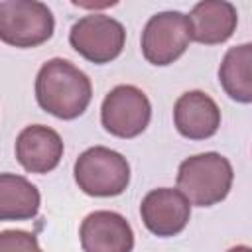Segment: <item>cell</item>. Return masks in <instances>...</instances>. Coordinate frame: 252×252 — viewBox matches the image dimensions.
Segmentation results:
<instances>
[{
	"mask_svg": "<svg viewBox=\"0 0 252 252\" xmlns=\"http://www.w3.org/2000/svg\"><path fill=\"white\" fill-rule=\"evenodd\" d=\"M93 98V85L87 73L71 61L53 57L45 61L35 77V100L41 110L61 120L79 118Z\"/></svg>",
	"mask_w": 252,
	"mask_h": 252,
	"instance_id": "cell-1",
	"label": "cell"
},
{
	"mask_svg": "<svg viewBox=\"0 0 252 252\" xmlns=\"http://www.w3.org/2000/svg\"><path fill=\"white\" fill-rule=\"evenodd\" d=\"M234 171L230 161L217 154L205 152L191 156L179 163L177 191L197 207H213L230 193Z\"/></svg>",
	"mask_w": 252,
	"mask_h": 252,
	"instance_id": "cell-2",
	"label": "cell"
},
{
	"mask_svg": "<svg viewBox=\"0 0 252 252\" xmlns=\"http://www.w3.org/2000/svg\"><path fill=\"white\" fill-rule=\"evenodd\" d=\"M73 175L85 195L116 197L124 193L130 183V163L110 148L93 146L77 158Z\"/></svg>",
	"mask_w": 252,
	"mask_h": 252,
	"instance_id": "cell-3",
	"label": "cell"
},
{
	"mask_svg": "<svg viewBox=\"0 0 252 252\" xmlns=\"http://www.w3.org/2000/svg\"><path fill=\"white\" fill-rule=\"evenodd\" d=\"M55 30L51 10L37 0L0 2V41L12 47H37L45 43Z\"/></svg>",
	"mask_w": 252,
	"mask_h": 252,
	"instance_id": "cell-4",
	"label": "cell"
},
{
	"mask_svg": "<svg viewBox=\"0 0 252 252\" xmlns=\"http://www.w3.org/2000/svg\"><path fill=\"white\" fill-rule=\"evenodd\" d=\"M71 47L91 63L104 65L114 61L126 43L124 26L106 14H87L69 30Z\"/></svg>",
	"mask_w": 252,
	"mask_h": 252,
	"instance_id": "cell-5",
	"label": "cell"
},
{
	"mask_svg": "<svg viewBox=\"0 0 252 252\" xmlns=\"http://www.w3.org/2000/svg\"><path fill=\"white\" fill-rule=\"evenodd\" d=\"M152 118V104L146 93L134 85H118L102 100L100 122L104 130L116 138L140 136Z\"/></svg>",
	"mask_w": 252,
	"mask_h": 252,
	"instance_id": "cell-6",
	"label": "cell"
},
{
	"mask_svg": "<svg viewBox=\"0 0 252 252\" xmlns=\"http://www.w3.org/2000/svg\"><path fill=\"white\" fill-rule=\"evenodd\" d=\"M189 22L187 16L169 10L152 16L142 32V55L148 63L165 67L177 61L189 47Z\"/></svg>",
	"mask_w": 252,
	"mask_h": 252,
	"instance_id": "cell-7",
	"label": "cell"
},
{
	"mask_svg": "<svg viewBox=\"0 0 252 252\" xmlns=\"http://www.w3.org/2000/svg\"><path fill=\"white\" fill-rule=\"evenodd\" d=\"M144 226L161 238L179 234L191 219V203L171 187L152 189L140 203Z\"/></svg>",
	"mask_w": 252,
	"mask_h": 252,
	"instance_id": "cell-8",
	"label": "cell"
},
{
	"mask_svg": "<svg viewBox=\"0 0 252 252\" xmlns=\"http://www.w3.org/2000/svg\"><path fill=\"white\" fill-rule=\"evenodd\" d=\"M85 252H132L134 230L130 222L114 211H94L79 226Z\"/></svg>",
	"mask_w": 252,
	"mask_h": 252,
	"instance_id": "cell-9",
	"label": "cell"
},
{
	"mask_svg": "<svg viewBox=\"0 0 252 252\" xmlns=\"http://www.w3.org/2000/svg\"><path fill=\"white\" fill-rule=\"evenodd\" d=\"M63 158L61 136L43 124L26 126L16 138V159L30 173H49Z\"/></svg>",
	"mask_w": 252,
	"mask_h": 252,
	"instance_id": "cell-10",
	"label": "cell"
},
{
	"mask_svg": "<svg viewBox=\"0 0 252 252\" xmlns=\"http://www.w3.org/2000/svg\"><path fill=\"white\" fill-rule=\"evenodd\" d=\"M173 124L183 138L207 140L220 126V110L207 93L187 91L173 104Z\"/></svg>",
	"mask_w": 252,
	"mask_h": 252,
	"instance_id": "cell-11",
	"label": "cell"
},
{
	"mask_svg": "<svg viewBox=\"0 0 252 252\" xmlns=\"http://www.w3.org/2000/svg\"><path fill=\"white\" fill-rule=\"evenodd\" d=\"M191 41L203 45L224 43L236 30L238 12L226 0H201L187 16Z\"/></svg>",
	"mask_w": 252,
	"mask_h": 252,
	"instance_id": "cell-12",
	"label": "cell"
},
{
	"mask_svg": "<svg viewBox=\"0 0 252 252\" xmlns=\"http://www.w3.org/2000/svg\"><path fill=\"white\" fill-rule=\"evenodd\" d=\"M39 205L41 197L32 181L16 173H0V220H30Z\"/></svg>",
	"mask_w": 252,
	"mask_h": 252,
	"instance_id": "cell-13",
	"label": "cell"
},
{
	"mask_svg": "<svg viewBox=\"0 0 252 252\" xmlns=\"http://www.w3.org/2000/svg\"><path fill=\"white\" fill-rule=\"evenodd\" d=\"M219 83L232 100L252 102V43L230 47L224 53L219 67Z\"/></svg>",
	"mask_w": 252,
	"mask_h": 252,
	"instance_id": "cell-14",
	"label": "cell"
},
{
	"mask_svg": "<svg viewBox=\"0 0 252 252\" xmlns=\"http://www.w3.org/2000/svg\"><path fill=\"white\" fill-rule=\"evenodd\" d=\"M0 252H41L37 236L28 230H2Z\"/></svg>",
	"mask_w": 252,
	"mask_h": 252,
	"instance_id": "cell-15",
	"label": "cell"
},
{
	"mask_svg": "<svg viewBox=\"0 0 252 252\" xmlns=\"http://www.w3.org/2000/svg\"><path fill=\"white\" fill-rule=\"evenodd\" d=\"M228 252H252V250H250V246H246V244H238V246H232Z\"/></svg>",
	"mask_w": 252,
	"mask_h": 252,
	"instance_id": "cell-16",
	"label": "cell"
}]
</instances>
